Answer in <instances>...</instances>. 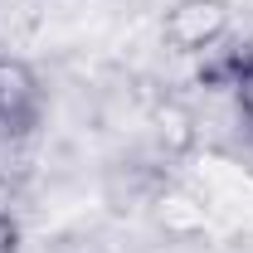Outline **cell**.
I'll return each instance as SVG.
<instances>
[{
  "instance_id": "1",
  "label": "cell",
  "mask_w": 253,
  "mask_h": 253,
  "mask_svg": "<svg viewBox=\"0 0 253 253\" xmlns=\"http://www.w3.org/2000/svg\"><path fill=\"white\" fill-rule=\"evenodd\" d=\"M161 39L180 59H210L234 39V5L229 0H170L161 15Z\"/></svg>"
},
{
  "instance_id": "2",
  "label": "cell",
  "mask_w": 253,
  "mask_h": 253,
  "mask_svg": "<svg viewBox=\"0 0 253 253\" xmlns=\"http://www.w3.org/2000/svg\"><path fill=\"white\" fill-rule=\"evenodd\" d=\"M49 117V88L30 59L0 54V136L30 141Z\"/></svg>"
},
{
  "instance_id": "3",
  "label": "cell",
  "mask_w": 253,
  "mask_h": 253,
  "mask_svg": "<svg viewBox=\"0 0 253 253\" xmlns=\"http://www.w3.org/2000/svg\"><path fill=\"white\" fill-rule=\"evenodd\" d=\"M200 83L210 93H229L234 117H239V131L253 141V39L229 44L219 54L200 59Z\"/></svg>"
},
{
  "instance_id": "4",
  "label": "cell",
  "mask_w": 253,
  "mask_h": 253,
  "mask_svg": "<svg viewBox=\"0 0 253 253\" xmlns=\"http://www.w3.org/2000/svg\"><path fill=\"white\" fill-rule=\"evenodd\" d=\"M25 249V229L10 210H0V253H20Z\"/></svg>"
}]
</instances>
